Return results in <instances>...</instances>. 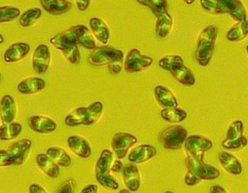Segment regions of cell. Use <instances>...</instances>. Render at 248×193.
I'll list each match as a JSON object with an SVG mask.
<instances>
[{
    "label": "cell",
    "mask_w": 248,
    "mask_h": 193,
    "mask_svg": "<svg viewBox=\"0 0 248 193\" xmlns=\"http://www.w3.org/2000/svg\"><path fill=\"white\" fill-rule=\"evenodd\" d=\"M218 160L222 167L229 174L233 176H239L242 174V163L233 154L222 151L219 153Z\"/></svg>",
    "instance_id": "cb8c5ba5"
},
{
    "label": "cell",
    "mask_w": 248,
    "mask_h": 193,
    "mask_svg": "<svg viewBox=\"0 0 248 193\" xmlns=\"http://www.w3.org/2000/svg\"><path fill=\"white\" fill-rule=\"evenodd\" d=\"M75 3H76L77 7H78V9L79 11L85 12L90 7L91 1L90 0H85V1L78 0V1H75Z\"/></svg>",
    "instance_id": "ee69618b"
},
{
    "label": "cell",
    "mask_w": 248,
    "mask_h": 193,
    "mask_svg": "<svg viewBox=\"0 0 248 193\" xmlns=\"http://www.w3.org/2000/svg\"><path fill=\"white\" fill-rule=\"evenodd\" d=\"M184 2L188 4V5H190V4H193V3H194V1H184Z\"/></svg>",
    "instance_id": "c3c4849f"
},
{
    "label": "cell",
    "mask_w": 248,
    "mask_h": 193,
    "mask_svg": "<svg viewBox=\"0 0 248 193\" xmlns=\"http://www.w3.org/2000/svg\"><path fill=\"white\" fill-rule=\"evenodd\" d=\"M1 119L2 124L13 123L17 115V104L10 94H5L1 99Z\"/></svg>",
    "instance_id": "7402d4cb"
},
{
    "label": "cell",
    "mask_w": 248,
    "mask_h": 193,
    "mask_svg": "<svg viewBox=\"0 0 248 193\" xmlns=\"http://www.w3.org/2000/svg\"><path fill=\"white\" fill-rule=\"evenodd\" d=\"M137 2L150 9L155 17L168 12V2L165 0H140Z\"/></svg>",
    "instance_id": "836d02e7"
},
{
    "label": "cell",
    "mask_w": 248,
    "mask_h": 193,
    "mask_svg": "<svg viewBox=\"0 0 248 193\" xmlns=\"http://www.w3.org/2000/svg\"><path fill=\"white\" fill-rule=\"evenodd\" d=\"M42 14H43V12L39 7L29 9L20 16L18 23L21 27H30L40 18Z\"/></svg>",
    "instance_id": "d6a6232c"
},
{
    "label": "cell",
    "mask_w": 248,
    "mask_h": 193,
    "mask_svg": "<svg viewBox=\"0 0 248 193\" xmlns=\"http://www.w3.org/2000/svg\"><path fill=\"white\" fill-rule=\"evenodd\" d=\"M104 112V104L101 101H95L88 107L74 109L64 119V123L69 127L91 126L99 120Z\"/></svg>",
    "instance_id": "277c9868"
},
{
    "label": "cell",
    "mask_w": 248,
    "mask_h": 193,
    "mask_svg": "<svg viewBox=\"0 0 248 193\" xmlns=\"http://www.w3.org/2000/svg\"><path fill=\"white\" fill-rule=\"evenodd\" d=\"M51 62L50 48L44 44L38 45L34 49L31 59V65L34 72L43 74L47 72Z\"/></svg>",
    "instance_id": "9a60e30c"
},
{
    "label": "cell",
    "mask_w": 248,
    "mask_h": 193,
    "mask_svg": "<svg viewBox=\"0 0 248 193\" xmlns=\"http://www.w3.org/2000/svg\"><path fill=\"white\" fill-rule=\"evenodd\" d=\"M21 10L18 7L11 5L0 7V23H9L19 17Z\"/></svg>",
    "instance_id": "e575fe53"
},
{
    "label": "cell",
    "mask_w": 248,
    "mask_h": 193,
    "mask_svg": "<svg viewBox=\"0 0 248 193\" xmlns=\"http://www.w3.org/2000/svg\"><path fill=\"white\" fill-rule=\"evenodd\" d=\"M28 124L33 132L41 134L53 133L58 127L54 120L43 115L31 116L29 119Z\"/></svg>",
    "instance_id": "e0dca14e"
},
{
    "label": "cell",
    "mask_w": 248,
    "mask_h": 193,
    "mask_svg": "<svg viewBox=\"0 0 248 193\" xmlns=\"http://www.w3.org/2000/svg\"><path fill=\"white\" fill-rule=\"evenodd\" d=\"M202 8L210 15L228 14L235 20H247L248 14L243 3L239 0H201Z\"/></svg>",
    "instance_id": "7a4b0ae2"
},
{
    "label": "cell",
    "mask_w": 248,
    "mask_h": 193,
    "mask_svg": "<svg viewBox=\"0 0 248 193\" xmlns=\"http://www.w3.org/2000/svg\"><path fill=\"white\" fill-rule=\"evenodd\" d=\"M98 186L95 184H90L84 187L80 193H98Z\"/></svg>",
    "instance_id": "7bdbcfd3"
},
{
    "label": "cell",
    "mask_w": 248,
    "mask_h": 193,
    "mask_svg": "<svg viewBox=\"0 0 248 193\" xmlns=\"http://www.w3.org/2000/svg\"><path fill=\"white\" fill-rule=\"evenodd\" d=\"M155 25V34L160 39L167 37L170 33L173 26L172 16L168 12L156 16Z\"/></svg>",
    "instance_id": "83f0119b"
},
{
    "label": "cell",
    "mask_w": 248,
    "mask_h": 193,
    "mask_svg": "<svg viewBox=\"0 0 248 193\" xmlns=\"http://www.w3.org/2000/svg\"><path fill=\"white\" fill-rule=\"evenodd\" d=\"M36 163L38 168L50 178H56L60 175V166L47 156V154H38L36 157Z\"/></svg>",
    "instance_id": "d4e9b609"
},
{
    "label": "cell",
    "mask_w": 248,
    "mask_h": 193,
    "mask_svg": "<svg viewBox=\"0 0 248 193\" xmlns=\"http://www.w3.org/2000/svg\"><path fill=\"white\" fill-rule=\"evenodd\" d=\"M246 51H247V52H248V45H247V46H246Z\"/></svg>",
    "instance_id": "f907efd6"
},
{
    "label": "cell",
    "mask_w": 248,
    "mask_h": 193,
    "mask_svg": "<svg viewBox=\"0 0 248 193\" xmlns=\"http://www.w3.org/2000/svg\"><path fill=\"white\" fill-rule=\"evenodd\" d=\"M118 193H131V192L130 190H127V188L123 189V190H120Z\"/></svg>",
    "instance_id": "bcb514c9"
},
{
    "label": "cell",
    "mask_w": 248,
    "mask_h": 193,
    "mask_svg": "<svg viewBox=\"0 0 248 193\" xmlns=\"http://www.w3.org/2000/svg\"><path fill=\"white\" fill-rule=\"evenodd\" d=\"M79 45H80L83 48H85V49H89V50H94L98 47L92 32L88 28L81 36L80 39H79Z\"/></svg>",
    "instance_id": "d590c367"
},
{
    "label": "cell",
    "mask_w": 248,
    "mask_h": 193,
    "mask_svg": "<svg viewBox=\"0 0 248 193\" xmlns=\"http://www.w3.org/2000/svg\"><path fill=\"white\" fill-rule=\"evenodd\" d=\"M22 125L17 122L2 124L0 127V139L2 141H11L16 139L22 132Z\"/></svg>",
    "instance_id": "1f68e13d"
},
{
    "label": "cell",
    "mask_w": 248,
    "mask_h": 193,
    "mask_svg": "<svg viewBox=\"0 0 248 193\" xmlns=\"http://www.w3.org/2000/svg\"><path fill=\"white\" fill-rule=\"evenodd\" d=\"M161 118L165 121L171 123H178L184 121L187 118V113L180 107L163 108L160 112Z\"/></svg>",
    "instance_id": "4dcf8cb0"
},
{
    "label": "cell",
    "mask_w": 248,
    "mask_h": 193,
    "mask_svg": "<svg viewBox=\"0 0 248 193\" xmlns=\"http://www.w3.org/2000/svg\"><path fill=\"white\" fill-rule=\"evenodd\" d=\"M124 167L120 160L116 159L115 161H113L112 165H111V172L117 173V174L123 172Z\"/></svg>",
    "instance_id": "60d3db41"
},
{
    "label": "cell",
    "mask_w": 248,
    "mask_h": 193,
    "mask_svg": "<svg viewBox=\"0 0 248 193\" xmlns=\"http://www.w3.org/2000/svg\"><path fill=\"white\" fill-rule=\"evenodd\" d=\"M43 8L49 14L61 15L72 9V1L68 0H42L40 1Z\"/></svg>",
    "instance_id": "4316f807"
},
{
    "label": "cell",
    "mask_w": 248,
    "mask_h": 193,
    "mask_svg": "<svg viewBox=\"0 0 248 193\" xmlns=\"http://www.w3.org/2000/svg\"><path fill=\"white\" fill-rule=\"evenodd\" d=\"M202 181V180L200 179L195 174L187 170L185 177H184V182H185L186 185L188 186V187H194V186L200 184Z\"/></svg>",
    "instance_id": "74e56055"
},
{
    "label": "cell",
    "mask_w": 248,
    "mask_h": 193,
    "mask_svg": "<svg viewBox=\"0 0 248 193\" xmlns=\"http://www.w3.org/2000/svg\"><path fill=\"white\" fill-rule=\"evenodd\" d=\"M30 45L25 42H16L11 45L4 53L5 62L14 63L22 60L30 53Z\"/></svg>",
    "instance_id": "ffe728a7"
},
{
    "label": "cell",
    "mask_w": 248,
    "mask_h": 193,
    "mask_svg": "<svg viewBox=\"0 0 248 193\" xmlns=\"http://www.w3.org/2000/svg\"><path fill=\"white\" fill-rule=\"evenodd\" d=\"M187 170L195 174L200 179L211 181L217 179L220 176V171L216 167L204 162L199 163L187 156L185 161Z\"/></svg>",
    "instance_id": "4fadbf2b"
},
{
    "label": "cell",
    "mask_w": 248,
    "mask_h": 193,
    "mask_svg": "<svg viewBox=\"0 0 248 193\" xmlns=\"http://www.w3.org/2000/svg\"><path fill=\"white\" fill-rule=\"evenodd\" d=\"M248 36V20L237 22L226 33V39L231 42H238Z\"/></svg>",
    "instance_id": "f546056e"
},
{
    "label": "cell",
    "mask_w": 248,
    "mask_h": 193,
    "mask_svg": "<svg viewBox=\"0 0 248 193\" xmlns=\"http://www.w3.org/2000/svg\"><path fill=\"white\" fill-rule=\"evenodd\" d=\"M209 193H228L226 189L220 184H214L210 187Z\"/></svg>",
    "instance_id": "f6af8a7d"
},
{
    "label": "cell",
    "mask_w": 248,
    "mask_h": 193,
    "mask_svg": "<svg viewBox=\"0 0 248 193\" xmlns=\"http://www.w3.org/2000/svg\"><path fill=\"white\" fill-rule=\"evenodd\" d=\"M75 180L73 178H68L62 183L57 193H75Z\"/></svg>",
    "instance_id": "8d00e7d4"
},
{
    "label": "cell",
    "mask_w": 248,
    "mask_h": 193,
    "mask_svg": "<svg viewBox=\"0 0 248 193\" xmlns=\"http://www.w3.org/2000/svg\"><path fill=\"white\" fill-rule=\"evenodd\" d=\"M114 161V153L108 149H103L95 165V177L96 181L103 187L116 191L120 188V184L115 177L111 174V165Z\"/></svg>",
    "instance_id": "8992f818"
},
{
    "label": "cell",
    "mask_w": 248,
    "mask_h": 193,
    "mask_svg": "<svg viewBox=\"0 0 248 193\" xmlns=\"http://www.w3.org/2000/svg\"><path fill=\"white\" fill-rule=\"evenodd\" d=\"M123 182L131 193H136L141 185V177L137 165L133 163L124 165L123 171Z\"/></svg>",
    "instance_id": "d6986e66"
},
{
    "label": "cell",
    "mask_w": 248,
    "mask_h": 193,
    "mask_svg": "<svg viewBox=\"0 0 248 193\" xmlns=\"http://www.w3.org/2000/svg\"><path fill=\"white\" fill-rule=\"evenodd\" d=\"M157 154V149L154 145L150 144H142L136 146L129 152L127 159L130 163H144L155 158Z\"/></svg>",
    "instance_id": "2e32d148"
},
{
    "label": "cell",
    "mask_w": 248,
    "mask_h": 193,
    "mask_svg": "<svg viewBox=\"0 0 248 193\" xmlns=\"http://www.w3.org/2000/svg\"><path fill=\"white\" fill-rule=\"evenodd\" d=\"M11 158L8 155L7 149H2L0 150V166L8 167L11 166Z\"/></svg>",
    "instance_id": "f35d334b"
},
{
    "label": "cell",
    "mask_w": 248,
    "mask_h": 193,
    "mask_svg": "<svg viewBox=\"0 0 248 193\" xmlns=\"http://www.w3.org/2000/svg\"><path fill=\"white\" fill-rule=\"evenodd\" d=\"M108 71L112 75H118L123 71V65L120 63H114L108 65Z\"/></svg>",
    "instance_id": "b9f144b4"
},
{
    "label": "cell",
    "mask_w": 248,
    "mask_h": 193,
    "mask_svg": "<svg viewBox=\"0 0 248 193\" xmlns=\"http://www.w3.org/2000/svg\"><path fill=\"white\" fill-rule=\"evenodd\" d=\"M184 146L187 156L197 162L202 163L204 162V153L213 148V143L206 136L194 134L188 136Z\"/></svg>",
    "instance_id": "9c48e42d"
},
{
    "label": "cell",
    "mask_w": 248,
    "mask_h": 193,
    "mask_svg": "<svg viewBox=\"0 0 248 193\" xmlns=\"http://www.w3.org/2000/svg\"><path fill=\"white\" fill-rule=\"evenodd\" d=\"M218 34V29L210 25L203 29L197 39L195 58L197 63L202 67L209 65L214 55L216 42Z\"/></svg>",
    "instance_id": "5b68a950"
},
{
    "label": "cell",
    "mask_w": 248,
    "mask_h": 193,
    "mask_svg": "<svg viewBox=\"0 0 248 193\" xmlns=\"http://www.w3.org/2000/svg\"><path fill=\"white\" fill-rule=\"evenodd\" d=\"M138 142L137 136L127 132H117L111 141V150L117 159L125 158L132 147Z\"/></svg>",
    "instance_id": "8fae6325"
},
{
    "label": "cell",
    "mask_w": 248,
    "mask_h": 193,
    "mask_svg": "<svg viewBox=\"0 0 248 193\" xmlns=\"http://www.w3.org/2000/svg\"><path fill=\"white\" fill-rule=\"evenodd\" d=\"M124 61L123 51L112 46H98L93 50L89 56V62L95 66L111 65L114 63L122 64Z\"/></svg>",
    "instance_id": "ba28073f"
},
{
    "label": "cell",
    "mask_w": 248,
    "mask_h": 193,
    "mask_svg": "<svg viewBox=\"0 0 248 193\" xmlns=\"http://www.w3.org/2000/svg\"><path fill=\"white\" fill-rule=\"evenodd\" d=\"M68 148L75 155L82 159L89 158L92 155V148L88 141L79 135H72L67 139Z\"/></svg>",
    "instance_id": "ac0fdd59"
},
{
    "label": "cell",
    "mask_w": 248,
    "mask_h": 193,
    "mask_svg": "<svg viewBox=\"0 0 248 193\" xmlns=\"http://www.w3.org/2000/svg\"><path fill=\"white\" fill-rule=\"evenodd\" d=\"M46 154L60 167L68 168L72 165V158L63 148L59 147H51L47 148Z\"/></svg>",
    "instance_id": "f1b7e54d"
},
{
    "label": "cell",
    "mask_w": 248,
    "mask_h": 193,
    "mask_svg": "<svg viewBox=\"0 0 248 193\" xmlns=\"http://www.w3.org/2000/svg\"><path fill=\"white\" fill-rule=\"evenodd\" d=\"M85 25H76L50 38V44L60 51L65 58L73 65H78L81 61L79 42L81 36L86 30Z\"/></svg>",
    "instance_id": "6da1fadb"
},
{
    "label": "cell",
    "mask_w": 248,
    "mask_h": 193,
    "mask_svg": "<svg viewBox=\"0 0 248 193\" xmlns=\"http://www.w3.org/2000/svg\"><path fill=\"white\" fill-rule=\"evenodd\" d=\"M243 122L236 120L232 122L226 131V137L222 142V147L229 150H240L248 145V139L244 136Z\"/></svg>",
    "instance_id": "30bf717a"
},
{
    "label": "cell",
    "mask_w": 248,
    "mask_h": 193,
    "mask_svg": "<svg viewBox=\"0 0 248 193\" xmlns=\"http://www.w3.org/2000/svg\"><path fill=\"white\" fill-rule=\"evenodd\" d=\"M46 87V81L40 77L24 78L18 84V92L24 95H31L43 91Z\"/></svg>",
    "instance_id": "44dd1931"
},
{
    "label": "cell",
    "mask_w": 248,
    "mask_h": 193,
    "mask_svg": "<svg viewBox=\"0 0 248 193\" xmlns=\"http://www.w3.org/2000/svg\"><path fill=\"white\" fill-rule=\"evenodd\" d=\"M32 147V142L30 139H22L14 142L7 149L11 165H21L25 163Z\"/></svg>",
    "instance_id": "5bb4252c"
},
{
    "label": "cell",
    "mask_w": 248,
    "mask_h": 193,
    "mask_svg": "<svg viewBox=\"0 0 248 193\" xmlns=\"http://www.w3.org/2000/svg\"><path fill=\"white\" fill-rule=\"evenodd\" d=\"M89 27L94 37L104 46L107 45L110 38V30L107 23L99 17H91Z\"/></svg>",
    "instance_id": "603a6c76"
},
{
    "label": "cell",
    "mask_w": 248,
    "mask_h": 193,
    "mask_svg": "<svg viewBox=\"0 0 248 193\" xmlns=\"http://www.w3.org/2000/svg\"><path fill=\"white\" fill-rule=\"evenodd\" d=\"M0 37H1V41H0V44L2 45V44H3L4 42V37L3 35H2V33H1V34H0Z\"/></svg>",
    "instance_id": "7dc6e473"
},
{
    "label": "cell",
    "mask_w": 248,
    "mask_h": 193,
    "mask_svg": "<svg viewBox=\"0 0 248 193\" xmlns=\"http://www.w3.org/2000/svg\"><path fill=\"white\" fill-rule=\"evenodd\" d=\"M158 65L162 69L168 71L180 84L185 87H193L196 78L192 71L184 64L182 57L177 55H168L162 57Z\"/></svg>",
    "instance_id": "3957f363"
},
{
    "label": "cell",
    "mask_w": 248,
    "mask_h": 193,
    "mask_svg": "<svg viewBox=\"0 0 248 193\" xmlns=\"http://www.w3.org/2000/svg\"><path fill=\"white\" fill-rule=\"evenodd\" d=\"M155 98L164 108L178 107V103L173 93L163 85H157L154 89Z\"/></svg>",
    "instance_id": "484cf974"
},
{
    "label": "cell",
    "mask_w": 248,
    "mask_h": 193,
    "mask_svg": "<svg viewBox=\"0 0 248 193\" xmlns=\"http://www.w3.org/2000/svg\"><path fill=\"white\" fill-rule=\"evenodd\" d=\"M153 59L147 55H143L136 48L130 49L126 55L124 62V69L127 73H139L152 66Z\"/></svg>",
    "instance_id": "7c38bea8"
},
{
    "label": "cell",
    "mask_w": 248,
    "mask_h": 193,
    "mask_svg": "<svg viewBox=\"0 0 248 193\" xmlns=\"http://www.w3.org/2000/svg\"><path fill=\"white\" fill-rule=\"evenodd\" d=\"M188 131L181 125H172L159 132L158 139L165 149L178 150L188 138Z\"/></svg>",
    "instance_id": "52a82bcc"
},
{
    "label": "cell",
    "mask_w": 248,
    "mask_h": 193,
    "mask_svg": "<svg viewBox=\"0 0 248 193\" xmlns=\"http://www.w3.org/2000/svg\"><path fill=\"white\" fill-rule=\"evenodd\" d=\"M29 193H47L46 189L39 184L33 183L29 187Z\"/></svg>",
    "instance_id": "ab89813d"
},
{
    "label": "cell",
    "mask_w": 248,
    "mask_h": 193,
    "mask_svg": "<svg viewBox=\"0 0 248 193\" xmlns=\"http://www.w3.org/2000/svg\"><path fill=\"white\" fill-rule=\"evenodd\" d=\"M164 193H174L172 191H170V190H168V191L165 192Z\"/></svg>",
    "instance_id": "681fc988"
}]
</instances>
